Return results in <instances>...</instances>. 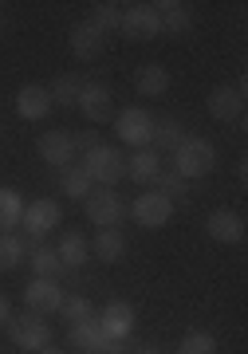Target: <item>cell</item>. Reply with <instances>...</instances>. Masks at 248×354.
Here are the masks:
<instances>
[{"instance_id": "1", "label": "cell", "mask_w": 248, "mask_h": 354, "mask_svg": "<svg viewBox=\"0 0 248 354\" xmlns=\"http://www.w3.org/2000/svg\"><path fill=\"white\" fill-rule=\"evenodd\" d=\"M83 169H87L91 185H99V189H114L118 181L126 177V153L118 146H95L91 153H83Z\"/></svg>"}, {"instance_id": "2", "label": "cell", "mask_w": 248, "mask_h": 354, "mask_svg": "<svg viewBox=\"0 0 248 354\" xmlns=\"http://www.w3.org/2000/svg\"><path fill=\"white\" fill-rule=\"evenodd\" d=\"M213 165H217V150H213V142L186 134V142L174 150V165H170V169H174V174H181L186 181H193V177L213 174Z\"/></svg>"}, {"instance_id": "3", "label": "cell", "mask_w": 248, "mask_h": 354, "mask_svg": "<svg viewBox=\"0 0 248 354\" xmlns=\"http://www.w3.org/2000/svg\"><path fill=\"white\" fill-rule=\"evenodd\" d=\"M83 209H87V221L95 228H118L126 216V201L114 189H91L83 197Z\"/></svg>"}, {"instance_id": "4", "label": "cell", "mask_w": 248, "mask_h": 354, "mask_svg": "<svg viewBox=\"0 0 248 354\" xmlns=\"http://www.w3.org/2000/svg\"><path fill=\"white\" fill-rule=\"evenodd\" d=\"M8 335H12V342L28 354L51 346V327L44 323V315H36V311H24V315L8 319Z\"/></svg>"}, {"instance_id": "5", "label": "cell", "mask_w": 248, "mask_h": 354, "mask_svg": "<svg viewBox=\"0 0 248 354\" xmlns=\"http://www.w3.org/2000/svg\"><path fill=\"white\" fill-rule=\"evenodd\" d=\"M154 114L142 111V106H130V111H123L118 118H114V134H118V142H126V146H134V150H146L150 138H154Z\"/></svg>"}, {"instance_id": "6", "label": "cell", "mask_w": 248, "mask_h": 354, "mask_svg": "<svg viewBox=\"0 0 248 354\" xmlns=\"http://www.w3.org/2000/svg\"><path fill=\"white\" fill-rule=\"evenodd\" d=\"M130 216H134V225H142V228H161L170 216H174V201H170L166 193H158V189H146V193L134 197Z\"/></svg>"}, {"instance_id": "7", "label": "cell", "mask_w": 248, "mask_h": 354, "mask_svg": "<svg viewBox=\"0 0 248 354\" xmlns=\"http://www.w3.org/2000/svg\"><path fill=\"white\" fill-rule=\"evenodd\" d=\"M67 342H71L79 354H123V346H126L123 339H107L95 319H91V323H75V327L67 330Z\"/></svg>"}, {"instance_id": "8", "label": "cell", "mask_w": 248, "mask_h": 354, "mask_svg": "<svg viewBox=\"0 0 248 354\" xmlns=\"http://www.w3.org/2000/svg\"><path fill=\"white\" fill-rule=\"evenodd\" d=\"M87 122H111L114 118V99H111V87L107 83H83L79 87V102H75Z\"/></svg>"}, {"instance_id": "9", "label": "cell", "mask_w": 248, "mask_h": 354, "mask_svg": "<svg viewBox=\"0 0 248 354\" xmlns=\"http://www.w3.org/2000/svg\"><path fill=\"white\" fill-rule=\"evenodd\" d=\"M123 32L130 39H154L161 32L158 4H126L123 8Z\"/></svg>"}, {"instance_id": "10", "label": "cell", "mask_w": 248, "mask_h": 354, "mask_svg": "<svg viewBox=\"0 0 248 354\" xmlns=\"http://www.w3.org/2000/svg\"><path fill=\"white\" fill-rule=\"evenodd\" d=\"M20 225L28 228V236H32V241L48 236L51 228H60V225H63L60 201H32V205H24V221H20Z\"/></svg>"}, {"instance_id": "11", "label": "cell", "mask_w": 248, "mask_h": 354, "mask_svg": "<svg viewBox=\"0 0 248 354\" xmlns=\"http://www.w3.org/2000/svg\"><path fill=\"white\" fill-rule=\"evenodd\" d=\"M95 323H99V330L107 335V339H130L134 335V307L123 304V299H114V304H107L95 315Z\"/></svg>"}, {"instance_id": "12", "label": "cell", "mask_w": 248, "mask_h": 354, "mask_svg": "<svg viewBox=\"0 0 248 354\" xmlns=\"http://www.w3.org/2000/svg\"><path fill=\"white\" fill-rule=\"evenodd\" d=\"M209 114L217 122H236L245 114V91L236 83H221V87L209 91Z\"/></svg>"}, {"instance_id": "13", "label": "cell", "mask_w": 248, "mask_h": 354, "mask_svg": "<svg viewBox=\"0 0 248 354\" xmlns=\"http://www.w3.org/2000/svg\"><path fill=\"white\" fill-rule=\"evenodd\" d=\"M24 304H28V311H36V315L60 311V304H63L60 279H36V276H32V283L24 288Z\"/></svg>"}, {"instance_id": "14", "label": "cell", "mask_w": 248, "mask_h": 354, "mask_svg": "<svg viewBox=\"0 0 248 354\" xmlns=\"http://www.w3.org/2000/svg\"><path fill=\"white\" fill-rule=\"evenodd\" d=\"M205 232L217 244H240L245 241V216L233 213V209H213L209 221H205Z\"/></svg>"}, {"instance_id": "15", "label": "cell", "mask_w": 248, "mask_h": 354, "mask_svg": "<svg viewBox=\"0 0 248 354\" xmlns=\"http://www.w3.org/2000/svg\"><path fill=\"white\" fill-rule=\"evenodd\" d=\"M67 44H71V55L75 59H83V64H91V59H99L103 51H107V36H103L95 24H75L71 36H67Z\"/></svg>"}, {"instance_id": "16", "label": "cell", "mask_w": 248, "mask_h": 354, "mask_svg": "<svg viewBox=\"0 0 248 354\" xmlns=\"http://www.w3.org/2000/svg\"><path fill=\"white\" fill-rule=\"evenodd\" d=\"M51 106H55V102H51L48 87H39V83H28V87L16 91V114H20V118H28V122L48 118Z\"/></svg>"}, {"instance_id": "17", "label": "cell", "mask_w": 248, "mask_h": 354, "mask_svg": "<svg viewBox=\"0 0 248 354\" xmlns=\"http://www.w3.org/2000/svg\"><path fill=\"white\" fill-rule=\"evenodd\" d=\"M36 150H39V158H44L48 165H63V169H67V165L75 162V142H71V130H48V134L39 138Z\"/></svg>"}, {"instance_id": "18", "label": "cell", "mask_w": 248, "mask_h": 354, "mask_svg": "<svg viewBox=\"0 0 248 354\" xmlns=\"http://www.w3.org/2000/svg\"><path fill=\"white\" fill-rule=\"evenodd\" d=\"M161 174V153L158 150H138L134 158H126V177L130 181H138V185H154Z\"/></svg>"}, {"instance_id": "19", "label": "cell", "mask_w": 248, "mask_h": 354, "mask_svg": "<svg viewBox=\"0 0 248 354\" xmlns=\"http://www.w3.org/2000/svg\"><path fill=\"white\" fill-rule=\"evenodd\" d=\"M91 252L99 256V264H118L126 252V236L118 228H99V236L91 241Z\"/></svg>"}, {"instance_id": "20", "label": "cell", "mask_w": 248, "mask_h": 354, "mask_svg": "<svg viewBox=\"0 0 248 354\" xmlns=\"http://www.w3.org/2000/svg\"><path fill=\"white\" fill-rule=\"evenodd\" d=\"M55 256H60L63 268H83L87 264V256H91V241L83 236V232H63Z\"/></svg>"}, {"instance_id": "21", "label": "cell", "mask_w": 248, "mask_h": 354, "mask_svg": "<svg viewBox=\"0 0 248 354\" xmlns=\"http://www.w3.org/2000/svg\"><path fill=\"white\" fill-rule=\"evenodd\" d=\"M158 20H161V32H189L193 28V8L181 4V0H161Z\"/></svg>"}, {"instance_id": "22", "label": "cell", "mask_w": 248, "mask_h": 354, "mask_svg": "<svg viewBox=\"0 0 248 354\" xmlns=\"http://www.w3.org/2000/svg\"><path fill=\"white\" fill-rule=\"evenodd\" d=\"M138 95H146V99H161L166 91H170V71L161 64H146L142 71H138Z\"/></svg>"}, {"instance_id": "23", "label": "cell", "mask_w": 248, "mask_h": 354, "mask_svg": "<svg viewBox=\"0 0 248 354\" xmlns=\"http://www.w3.org/2000/svg\"><path fill=\"white\" fill-rule=\"evenodd\" d=\"M20 221H24V197L4 185L0 189V232H12Z\"/></svg>"}, {"instance_id": "24", "label": "cell", "mask_w": 248, "mask_h": 354, "mask_svg": "<svg viewBox=\"0 0 248 354\" xmlns=\"http://www.w3.org/2000/svg\"><path fill=\"white\" fill-rule=\"evenodd\" d=\"M123 8H126V4L99 0V4H91V20H87V24H95L103 36H107V32H114V28H123Z\"/></svg>"}, {"instance_id": "25", "label": "cell", "mask_w": 248, "mask_h": 354, "mask_svg": "<svg viewBox=\"0 0 248 354\" xmlns=\"http://www.w3.org/2000/svg\"><path fill=\"white\" fill-rule=\"evenodd\" d=\"M60 189H63V197H79V201H83V197H87L91 189H95V185H91L87 169L71 162V165H67V169L60 174Z\"/></svg>"}, {"instance_id": "26", "label": "cell", "mask_w": 248, "mask_h": 354, "mask_svg": "<svg viewBox=\"0 0 248 354\" xmlns=\"http://www.w3.org/2000/svg\"><path fill=\"white\" fill-rule=\"evenodd\" d=\"M28 264H32L36 279H60V272H63V264H60V256H55V248H44V244H36V248H32Z\"/></svg>"}, {"instance_id": "27", "label": "cell", "mask_w": 248, "mask_h": 354, "mask_svg": "<svg viewBox=\"0 0 248 354\" xmlns=\"http://www.w3.org/2000/svg\"><path fill=\"white\" fill-rule=\"evenodd\" d=\"M154 146H158V153L161 150H177L181 142H186V127L177 122V118H161V122H154Z\"/></svg>"}, {"instance_id": "28", "label": "cell", "mask_w": 248, "mask_h": 354, "mask_svg": "<svg viewBox=\"0 0 248 354\" xmlns=\"http://www.w3.org/2000/svg\"><path fill=\"white\" fill-rule=\"evenodd\" d=\"M28 244L16 236V232H0V272H12V268L24 264Z\"/></svg>"}, {"instance_id": "29", "label": "cell", "mask_w": 248, "mask_h": 354, "mask_svg": "<svg viewBox=\"0 0 248 354\" xmlns=\"http://www.w3.org/2000/svg\"><path fill=\"white\" fill-rule=\"evenodd\" d=\"M60 315L63 323H91L95 319V304H91L87 295H63V304H60Z\"/></svg>"}, {"instance_id": "30", "label": "cell", "mask_w": 248, "mask_h": 354, "mask_svg": "<svg viewBox=\"0 0 248 354\" xmlns=\"http://www.w3.org/2000/svg\"><path fill=\"white\" fill-rule=\"evenodd\" d=\"M79 87H83V83L75 75H60L48 87V95H51V102H60V106H75V102H79Z\"/></svg>"}, {"instance_id": "31", "label": "cell", "mask_w": 248, "mask_h": 354, "mask_svg": "<svg viewBox=\"0 0 248 354\" xmlns=\"http://www.w3.org/2000/svg\"><path fill=\"white\" fill-rule=\"evenodd\" d=\"M186 189H189V181L181 174H174L170 165H161V174H158V193H166L170 201H177V197H186Z\"/></svg>"}, {"instance_id": "32", "label": "cell", "mask_w": 248, "mask_h": 354, "mask_svg": "<svg viewBox=\"0 0 248 354\" xmlns=\"http://www.w3.org/2000/svg\"><path fill=\"white\" fill-rule=\"evenodd\" d=\"M177 354H217V339H213L209 330H189L186 339H181V351Z\"/></svg>"}, {"instance_id": "33", "label": "cell", "mask_w": 248, "mask_h": 354, "mask_svg": "<svg viewBox=\"0 0 248 354\" xmlns=\"http://www.w3.org/2000/svg\"><path fill=\"white\" fill-rule=\"evenodd\" d=\"M71 142H75V153H91L99 146V130H79V134H71Z\"/></svg>"}, {"instance_id": "34", "label": "cell", "mask_w": 248, "mask_h": 354, "mask_svg": "<svg viewBox=\"0 0 248 354\" xmlns=\"http://www.w3.org/2000/svg\"><path fill=\"white\" fill-rule=\"evenodd\" d=\"M8 319H12V307H8V295H0V327H8Z\"/></svg>"}, {"instance_id": "35", "label": "cell", "mask_w": 248, "mask_h": 354, "mask_svg": "<svg viewBox=\"0 0 248 354\" xmlns=\"http://www.w3.org/2000/svg\"><path fill=\"white\" fill-rule=\"evenodd\" d=\"M245 177H248V162H245V158H240V162H236V181L245 185Z\"/></svg>"}, {"instance_id": "36", "label": "cell", "mask_w": 248, "mask_h": 354, "mask_svg": "<svg viewBox=\"0 0 248 354\" xmlns=\"http://www.w3.org/2000/svg\"><path fill=\"white\" fill-rule=\"evenodd\" d=\"M36 354H63L60 346H44V351H36Z\"/></svg>"}, {"instance_id": "37", "label": "cell", "mask_w": 248, "mask_h": 354, "mask_svg": "<svg viewBox=\"0 0 248 354\" xmlns=\"http://www.w3.org/2000/svg\"><path fill=\"white\" fill-rule=\"evenodd\" d=\"M138 354H161V351H154V346H142V351H138Z\"/></svg>"}]
</instances>
